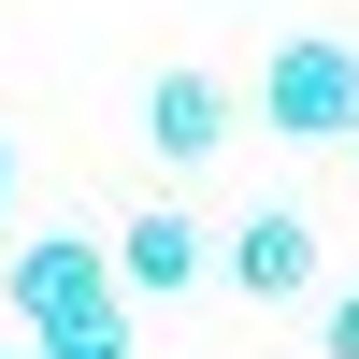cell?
<instances>
[{
  "instance_id": "cell-1",
  "label": "cell",
  "mask_w": 359,
  "mask_h": 359,
  "mask_svg": "<svg viewBox=\"0 0 359 359\" xmlns=\"http://www.w3.org/2000/svg\"><path fill=\"white\" fill-rule=\"evenodd\" d=\"M0 302H15L29 345H86V331H130V273H115L101 230H43V245L0 259Z\"/></svg>"
},
{
  "instance_id": "cell-4",
  "label": "cell",
  "mask_w": 359,
  "mask_h": 359,
  "mask_svg": "<svg viewBox=\"0 0 359 359\" xmlns=\"http://www.w3.org/2000/svg\"><path fill=\"white\" fill-rule=\"evenodd\" d=\"M144 144H158L172 172H201V158L230 144V86H216V72H158V86H144Z\"/></svg>"
},
{
  "instance_id": "cell-7",
  "label": "cell",
  "mask_w": 359,
  "mask_h": 359,
  "mask_svg": "<svg viewBox=\"0 0 359 359\" xmlns=\"http://www.w3.org/2000/svg\"><path fill=\"white\" fill-rule=\"evenodd\" d=\"M43 359H130V331H86V345H43Z\"/></svg>"
},
{
  "instance_id": "cell-2",
  "label": "cell",
  "mask_w": 359,
  "mask_h": 359,
  "mask_svg": "<svg viewBox=\"0 0 359 359\" xmlns=\"http://www.w3.org/2000/svg\"><path fill=\"white\" fill-rule=\"evenodd\" d=\"M259 115H273L287 144H359V43H331V29L273 43V72H259Z\"/></svg>"
},
{
  "instance_id": "cell-5",
  "label": "cell",
  "mask_w": 359,
  "mask_h": 359,
  "mask_svg": "<svg viewBox=\"0 0 359 359\" xmlns=\"http://www.w3.org/2000/svg\"><path fill=\"white\" fill-rule=\"evenodd\" d=\"M201 216H172V201H144L130 230H115V273H130V302H172V287H201Z\"/></svg>"
},
{
  "instance_id": "cell-3",
  "label": "cell",
  "mask_w": 359,
  "mask_h": 359,
  "mask_svg": "<svg viewBox=\"0 0 359 359\" xmlns=\"http://www.w3.org/2000/svg\"><path fill=\"white\" fill-rule=\"evenodd\" d=\"M216 273L245 287V302H302V287H316V230L287 216V201H259V216L216 245Z\"/></svg>"
},
{
  "instance_id": "cell-9",
  "label": "cell",
  "mask_w": 359,
  "mask_h": 359,
  "mask_svg": "<svg viewBox=\"0 0 359 359\" xmlns=\"http://www.w3.org/2000/svg\"><path fill=\"white\" fill-rule=\"evenodd\" d=\"M0 359H43V345H0Z\"/></svg>"
},
{
  "instance_id": "cell-6",
  "label": "cell",
  "mask_w": 359,
  "mask_h": 359,
  "mask_svg": "<svg viewBox=\"0 0 359 359\" xmlns=\"http://www.w3.org/2000/svg\"><path fill=\"white\" fill-rule=\"evenodd\" d=\"M316 345H331V359H359V287H345V302H331V331H316Z\"/></svg>"
},
{
  "instance_id": "cell-8",
  "label": "cell",
  "mask_w": 359,
  "mask_h": 359,
  "mask_svg": "<svg viewBox=\"0 0 359 359\" xmlns=\"http://www.w3.org/2000/svg\"><path fill=\"white\" fill-rule=\"evenodd\" d=\"M0 216H15V144H0Z\"/></svg>"
}]
</instances>
